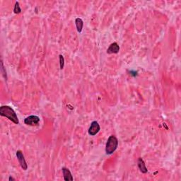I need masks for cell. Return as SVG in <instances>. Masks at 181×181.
<instances>
[{
	"mask_svg": "<svg viewBox=\"0 0 181 181\" xmlns=\"http://www.w3.org/2000/svg\"><path fill=\"white\" fill-rule=\"evenodd\" d=\"M118 146V140L115 136L112 135L108 138L105 146V152L107 154H112L117 149Z\"/></svg>",
	"mask_w": 181,
	"mask_h": 181,
	"instance_id": "7a4b0ae2",
	"label": "cell"
},
{
	"mask_svg": "<svg viewBox=\"0 0 181 181\" xmlns=\"http://www.w3.org/2000/svg\"><path fill=\"white\" fill-rule=\"evenodd\" d=\"M59 64H60V69L61 70H62L63 68H64V57H63V56L62 55H59Z\"/></svg>",
	"mask_w": 181,
	"mask_h": 181,
	"instance_id": "8fae6325",
	"label": "cell"
},
{
	"mask_svg": "<svg viewBox=\"0 0 181 181\" xmlns=\"http://www.w3.org/2000/svg\"><path fill=\"white\" fill-rule=\"evenodd\" d=\"M120 50V47L117 42H113L109 46L107 50V53L108 54H113V53H117Z\"/></svg>",
	"mask_w": 181,
	"mask_h": 181,
	"instance_id": "8992f818",
	"label": "cell"
},
{
	"mask_svg": "<svg viewBox=\"0 0 181 181\" xmlns=\"http://www.w3.org/2000/svg\"><path fill=\"white\" fill-rule=\"evenodd\" d=\"M138 166H139V168L141 173H147V168H146L145 164H144V161L141 158H139L138 159Z\"/></svg>",
	"mask_w": 181,
	"mask_h": 181,
	"instance_id": "ba28073f",
	"label": "cell"
},
{
	"mask_svg": "<svg viewBox=\"0 0 181 181\" xmlns=\"http://www.w3.org/2000/svg\"><path fill=\"white\" fill-rule=\"evenodd\" d=\"M14 12L15 14H19L20 12H21V9L20 8L19 6V3L16 2L15 4V7H14Z\"/></svg>",
	"mask_w": 181,
	"mask_h": 181,
	"instance_id": "30bf717a",
	"label": "cell"
},
{
	"mask_svg": "<svg viewBox=\"0 0 181 181\" xmlns=\"http://www.w3.org/2000/svg\"><path fill=\"white\" fill-rule=\"evenodd\" d=\"M16 156L18 158V162H19L20 165H21V167L23 168V170H27L28 168V165L26 163V160L24 158V156H23V153H22L21 151H17L16 152Z\"/></svg>",
	"mask_w": 181,
	"mask_h": 181,
	"instance_id": "277c9868",
	"label": "cell"
},
{
	"mask_svg": "<svg viewBox=\"0 0 181 181\" xmlns=\"http://www.w3.org/2000/svg\"><path fill=\"white\" fill-rule=\"evenodd\" d=\"M9 180H14V179L13 178L10 177V178H9Z\"/></svg>",
	"mask_w": 181,
	"mask_h": 181,
	"instance_id": "7c38bea8",
	"label": "cell"
},
{
	"mask_svg": "<svg viewBox=\"0 0 181 181\" xmlns=\"http://www.w3.org/2000/svg\"><path fill=\"white\" fill-rule=\"evenodd\" d=\"M39 121H40V118L36 115H31L28 116L24 120V122L26 125L34 126L37 125L38 124Z\"/></svg>",
	"mask_w": 181,
	"mask_h": 181,
	"instance_id": "3957f363",
	"label": "cell"
},
{
	"mask_svg": "<svg viewBox=\"0 0 181 181\" xmlns=\"http://www.w3.org/2000/svg\"><path fill=\"white\" fill-rule=\"evenodd\" d=\"M0 115L1 116H4L8 118L9 120L12 121L14 123L18 124L19 121H18V117H17L16 113L15 111L12 109L11 107L7 106V105H4L0 108Z\"/></svg>",
	"mask_w": 181,
	"mask_h": 181,
	"instance_id": "6da1fadb",
	"label": "cell"
},
{
	"mask_svg": "<svg viewBox=\"0 0 181 181\" xmlns=\"http://www.w3.org/2000/svg\"><path fill=\"white\" fill-rule=\"evenodd\" d=\"M75 23H76L77 31H78L79 33H81L83 28V21L81 19V18H77L76 19V21H75Z\"/></svg>",
	"mask_w": 181,
	"mask_h": 181,
	"instance_id": "9c48e42d",
	"label": "cell"
},
{
	"mask_svg": "<svg viewBox=\"0 0 181 181\" xmlns=\"http://www.w3.org/2000/svg\"><path fill=\"white\" fill-rule=\"evenodd\" d=\"M100 131V125L96 121H94L91 124L90 127L89 129V134L91 136H94Z\"/></svg>",
	"mask_w": 181,
	"mask_h": 181,
	"instance_id": "5b68a950",
	"label": "cell"
},
{
	"mask_svg": "<svg viewBox=\"0 0 181 181\" xmlns=\"http://www.w3.org/2000/svg\"><path fill=\"white\" fill-rule=\"evenodd\" d=\"M62 173H63V176H64V180H66V181L73 180V177H72V173H71L70 171L68 169V168H63Z\"/></svg>",
	"mask_w": 181,
	"mask_h": 181,
	"instance_id": "52a82bcc",
	"label": "cell"
}]
</instances>
